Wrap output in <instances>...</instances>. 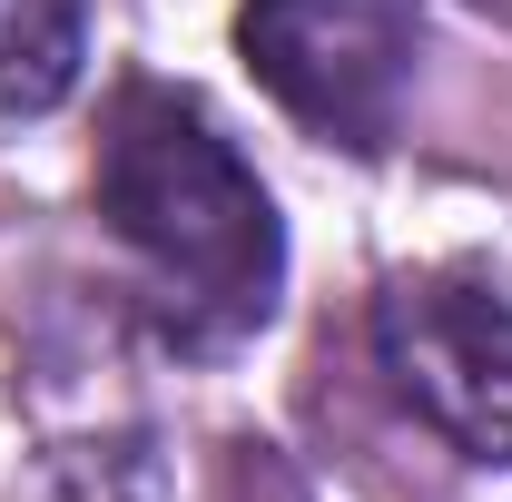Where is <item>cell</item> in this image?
Returning <instances> with one entry per match:
<instances>
[{
  "label": "cell",
  "mask_w": 512,
  "mask_h": 502,
  "mask_svg": "<svg viewBox=\"0 0 512 502\" xmlns=\"http://www.w3.org/2000/svg\"><path fill=\"white\" fill-rule=\"evenodd\" d=\"M89 197L138 266V306L168 355L217 365L266 335L286 296V217L197 89L128 79L89 158Z\"/></svg>",
  "instance_id": "obj_1"
},
{
  "label": "cell",
  "mask_w": 512,
  "mask_h": 502,
  "mask_svg": "<svg viewBox=\"0 0 512 502\" xmlns=\"http://www.w3.org/2000/svg\"><path fill=\"white\" fill-rule=\"evenodd\" d=\"M237 60L306 138L384 158L424 69V0H237Z\"/></svg>",
  "instance_id": "obj_2"
},
{
  "label": "cell",
  "mask_w": 512,
  "mask_h": 502,
  "mask_svg": "<svg viewBox=\"0 0 512 502\" xmlns=\"http://www.w3.org/2000/svg\"><path fill=\"white\" fill-rule=\"evenodd\" d=\"M375 365L394 404L463 463H512V296L483 266H414L375 296Z\"/></svg>",
  "instance_id": "obj_3"
},
{
  "label": "cell",
  "mask_w": 512,
  "mask_h": 502,
  "mask_svg": "<svg viewBox=\"0 0 512 502\" xmlns=\"http://www.w3.org/2000/svg\"><path fill=\"white\" fill-rule=\"evenodd\" d=\"M89 69V0H0V119H50Z\"/></svg>",
  "instance_id": "obj_4"
},
{
  "label": "cell",
  "mask_w": 512,
  "mask_h": 502,
  "mask_svg": "<svg viewBox=\"0 0 512 502\" xmlns=\"http://www.w3.org/2000/svg\"><path fill=\"white\" fill-rule=\"evenodd\" d=\"M20 502H178V483L148 434H69L30 463Z\"/></svg>",
  "instance_id": "obj_5"
}]
</instances>
